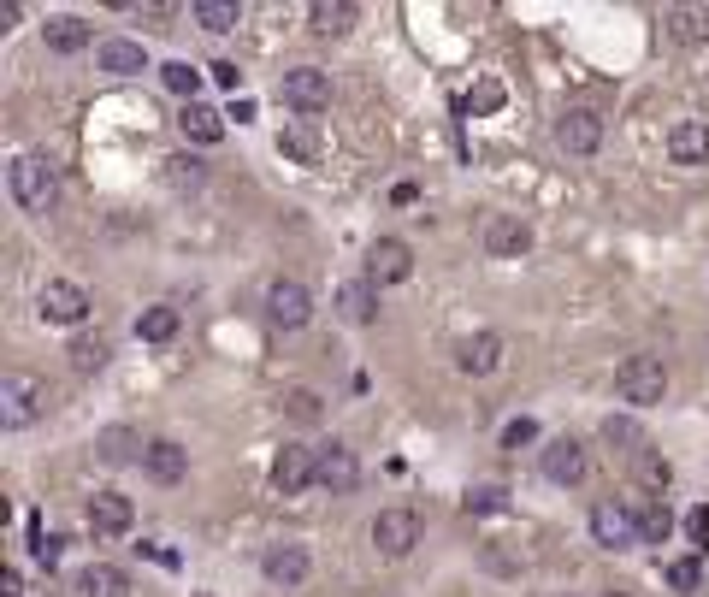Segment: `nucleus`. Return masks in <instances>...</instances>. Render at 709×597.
<instances>
[{
	"label": "nucleus",
	"mask_w": 709,
	"mask_h": 597,
	"mask_svg": "<svg viewBox=\"0 0 709 597\" xmlns=\"http://www.w3.org/2000/svg\"><path fill=\"white\" fill-rule=\"evenodd\" d=\"M6 196L18 201L24 213H54V201H60V172H54V160H48V154H18V160L6 166Z\"/></svg>",
	"instance_id": "1"
},
{
	"label": "nucleus",
	"mask_w": 709,
	"mask_h": 597,
	"mask_svg": "<svg viewBox=\"0 0 709 597\" xmlns=\"http://www.w3.org/2000/svg\"><path fill=\"white\" fill-rule=\"evenodd\" d=\"M42 414H48V379H36V373H6L0 379V426L6 432H24Z\"/></svg>",
	"instance_id": "2"
},
{
	"label": "nucleus",
	"mask_w": 709,
	"mask_h": 597,
	"mask_svg": "<svg viewBox=\"0 0 709 597\" xmlns=\"http://www.w3.org/2000/svg\"><path fill=\"white\" fill-rule=\"evenodd\" d=\"M615 391H621V402H633V408H656V402L668 397V367H662V355H627L621 373H615Z\"/></svg>",
	"instance_id": "3"
},
{
	"label": "nucleus",
	"mask_w": 709,
	"mask_h": 597,
	"mask_svg": "<svg viewBox=\"0 0 709 597\" xmlns=\"http://www.w3.org/2000/svg\"><path fill=\"white\" fill-rule=\"evenodd\" d=\"M266 320H272L278 332H302V326L314 320L308 284H302V278H272V284H266Z\"/></svg>",
	"instance_id": "4"
},
{
	"label": "nucleus",
	"mask_w": 709,
	"mask_h": 597,
	"mask_svg": "<svg viewBox=\"0 0 709 597\" xmlns=\"http://www.w3.org/2000/svg\"><path fill=\"white\" fill-rule=\"evenodd\" d=\"M591 538H597L603 550H633V544H645V532H639V515H633L627 503H615V497L591 503Z\"/></svg>",
	"instance_id": "5"
},
{
	"label": "nucleus",
	"mask_w": 709,
	"mask_h": 597,
	"mask_svg": "<svg viewBox=\"0 0 709 597\" xmlns=\"http://www.w3.org/2000/svg\"><path fill=\"white\" fill-rule=\"evenodd\" d=\"M36 308H42V320L48 326H83L89 320V290L83 284H71V278H48L42 284V296H36Z\"/></svg>",
	"instance_id": "6"
},
{
	"label": "nucleus",
	"mask_w": 709,
	"mask_h": 597,
	"mask_svg": "<svg viewBox=\"0 0 709 597\" xmlns=\"http://www.w3.org/2000/svg\"><path fill=\"white\" fill-rule=\"evenodd\" d=\"M314 485H325L331 497H343V491H355L361 485V456L343 444V438H331L314 450Z\"/></svg>",
	"instance_id": "7"
},
{
	"label": "nucleus",
	"mask_w": 709,
	"mask_h": 597,
	"mask_svg": "<svg viewBox=\"0 0 709 597\" xmlns=\"http://www.w3.org/2000/svg\"><path fill=\"white\" fill-rule=\"evenodd\" d=\"M260 574L272 580V586H302L308 574H314V556H308V544H296V538H278V544H266L260 550Z\"/></svg>",
	"instance_id": "8"
},
{
	"label": "nucleus",
	"mask_w": 709,
	"mask_h": 597,
	"mask_svg": "<svg viewBox=\"0 0 709 597\" xmlns=\"http://www.w3.org/2000/svg\"><path fill=\"white\" fill-rule=\"evenodd\" d=\"M367 538H373V550H379V556H390V562H396V556H408V550L420 544V515H414V509H379Z\"/></svg>",
	"instance_id": "9"
},
{
	"label": "nucleus",
	"mask_w": 709,
	"mask_h": 597,
	"mask_svg": "<svg viewBox=\"0 0 709 597\" xmlns=\"http://www.w3.org/2000/svg\"><path fill=\"white\" fill-rule=\"evenodd\" d=\"M479 243H485V255H497V261H520V255L532 249V225H526L520 213H485Z\"/></svg>",
	"instance_id": "10"
},
{
	"label": "nucleus",
	"mask_w": 709,
	"mask_h": 597,
	"mask_svg": "<svg viewBox=\"0 0 709 597\" xmlns=\"http://www.w3.org/2000/svg\"><path fill=\"white\" fill-rule=\"evenodd\" d=\"M278 95H284V101H290L296 113H325V107H331V71H320V66H296V71H284Z\"/></svg>",
	"instance_id": "11"
},
{
	"label": "nucleus",
	"mask_w": 709,
	"mask_h": 597,
	"mask_svg": "<svg viewBox=\"0 0 709 597\" xmlns=\"http://www.w3.org/2000/svg\"><path fill=\"white\" fill-rule=\"evenodd\" d=\"M272 485H278L284 497H302V491L314 485V450H308V444H284V450L272 456Z\"/></svg>",
	"instance_id": "12"
},
{
	"label": "nucleus",
	"mask_w": 709,
	"mask_h": 597,
	"mask_svg": "<svg viewBox=\"0 0 709 597\" xmlns=\"http://www.w3.org/2000/svg\"><path fill=\"white\" fill-rule=\"evenodd\" d=\"M142 473H148L154 485H178V479L190 473V450H184L178 438H148V450H142Z\"/></svg>",
	"instance_id": "13"
},
{
	"label": "nucleus",
	"mask_w": 709,
	"mask_h": 597,
	"mask_svg": "<svg viewBox=\"0 0 709 597\" xmlns=\"http://www.w3.org/2000/svg\"><path fill=\"white\" fill-rule=\"evenodd\" d=\"M556 142H562L568 154H597V148H603V119H597L591 107H568V113L556 119Z\"/></svg>",
	"instance_id": "14"
},
{
	"label": "nucleus",
	"mask_w": 709,
	"mask_h": 597,
	"mask_svg": "<svg viewBox=\"0 0 709 597\" xmlns=\"http://www.w3.org/2000/svg\"><path fill=\"white\" fill-rule=\"evenodd\" d=\"M414 272V249L402 243V237H379L373 249H367V278L373 284H402Z\"/></svg>",
	"instance_id": "15"
},
{
	"label": "nucleus",
	"mask_w": 709,
	"mask_h": 597,
	"mask_svg": "<svg viewBox=\"0 0 709 597\" xmlns=\"http://www.w3.org/2000/svg\"><path fill=\"white\" fill-rule=\"evenodd\" d=\"M455 367L467 373V379H485V373H497L503 367V337L497 332H473L455 343Z\"/></svg>",
	"instance_id": "16"
},
{
	"label": "nucleus",
	"mask_w": 709,
	"mask_h": 597,
	"mask_svg": "<svg viewBox=\"0 0 709 597\" xmlns=\"http://www.w3.org/2000/svg\"><path fill=\"white\" fill-rule=\"evenodd\" d=\"M83 521H89L95 532H107V538H113V532H130V521H136V503H130L125 491H95V497H89V509H83Z\"/></svg>",
	"instance_id": "17"
},
{
	"label": "nucleus",
	"mask_w": 709,
	"mask_h": 597,
	"mask_svg": "<svg viewBox=\"0 0 709 597\" xmlns=\"http://www.w3.org/2000/svg\"><path fill=\"white\" fill-rule=\"evenodd\" d=\"M337 314H343L349 326H373V320H379V284H373V278H349V284L337 290Z\"/></svg>",
	"instance_id": "18"
},
{
	"label": "nucleus",
	"mask_w": 709,
	"mask_h": 597,
	"mask_svg": "<svg viewBox=\"0 0 709 597\" xmlns=\"http://www.w3.org/2000/svg\"><path fill=\"white\" fill-rule=\"evenodd\" d=\"M544 479H550V485H580L585 479V444L580 438H556V444L544 450Z\"/></svg>",
	"instance_id": "19"
},
{
	"label": "nucleus",
	"mask_w": 709,
	"mask_h": 597,
	"mask_svg": "<svg viewBox=\"0 0 709 597\" xmlns=\"http://www.w3.org/2000/svg\"><path fill=\"white\" fill-rule=\"evenodd\" d=\"M136 450H148L136 426H101V432H95V462H101V467L136 462Z\"/></svg>",
	"instance_id": "20"
},
{
	"label": "nucleus",
	"mask_w": 709,
	"mask_h": 597,
	"mask_svg": "<svg viewBox=\"0 0 709 597\" xmlns=\"http://www.w3.org/2000/svg\"><path fill=\"white\" fill-rule=\"evenodd\" d=\"M95 66L113 71V77H136V71H148V54H142V42H130V36H107V42L95 48Z\"/></svg>",
	"instance_id": "21"
},
{
	"label": "nucleus",
	"mask_w": 709,
	"mask_h": 597,
	"mask_svg": "<svg viewBox=\"0 0 709 597\" xmlns=\"http://www.w3.org/2000/svg\"><path fill=\"white\" fill-rule=\"evenodd\" d=\"M668 154H674L680 166H698V160H709V125H704V119H680V125L668 131Z\"/></svg>",
	"instance_id": "22"
},
{
	"label": "nucleus",
	"mask_w": 709,
	"mask_h": 597,
	"mask_svg": "<svg viewBox=\"0 0 709 597\" xmlns=\"http://www.w3.org/2000/svg\"><path fill=\"white\" fill-rule=\"evenodd\" d=\"M42 42H48V54H83L89 48V24L77 12H60V18L42 24Z\"/></svg>",
	"instance_id": "23"
},
{
	"label": "nucleus",
	"mask_w": 709,
	"mask_h": 597,
	"mask_svg": "<svg viewBox=\"0 0 709 597\" xmlns=\"http://www.w3.org/2000/svg\"><path fill=\"white\" fill-rule=\"evenodd\" d=\"M178 131L184 142H201V148H213L219 136H225V119L207 107V101H184V113H178Z\"/></svg>",
	"instance_id": "24"
},
{
	"label": "nucleus",
	"mask_w": 709,
	"mask_h": 597,
	"mask_svg": "<svg viewBox=\"0 0 709 597\" xmlns=\"http://www.w3.org/2000/svg\"><path fill=\"white\" fill-rule=\"evenodd\" d=\"M77 592L83 597H130V574L113 568V562H89V568L77 574Z\"/></svg>",
	"instance_id": "25"
},
{
	"label": "nucleus",
	"mask_w": 709,
	"mask_h": 597,
	"mask_svg": "<svg viewBox=\"0 0 709 597\" xmlns=\"http://www.w3.org/2000/svg\"><path fill=\"white\" fill-rule=\"evenodd\" d=\"M308 24H314L320 36H349V30H355V6H349V0H314V6H308Z\"/></svg>",
	"instance_id": "26"
},
{
	"label": "nucleus",
	"mask_w": 709,
	"mask_h": 597,
	"mask_svg": "<svg viewBox=\"0 0 709 597\" xmlns=\"http://www.w3.org/2000/svg\"><path fill=\"white\" fill-rule=\"evenodd\" d=\"M190 18L201 30H213V36H225V30H237V18H243V6L237 0H195Z\"/></svg>",
	"instance_id": "27"
},
{
	"label": "nucleus",
	"mask_w": 709,
	"mask_h": 597,
	"mask_svg": "<svg viewBox=\"0 0 709 597\" xmlns=\"http://www.w3.org/2000/svg\"><path fill=\"white\" fill-rule=\"evenodd\" d=\"M136 337L142 343H172L178 337V308H142L136 314Z\"/></svg>",
	"instance_id": "28"
},
{
	"label": "nucleus",
	"mask_w": 709,
	"mask_h": 597,
	"mask_svg": "<svg viewBox=\"0 0 709 597\" xmlns=\"http://www.w3.org/2000/svg\"><path fill=\"white\" fill-rule=\"evenodd\" d=\"M603 444H615V450H627V456H645V432H639V420H627V414H609V420H603Z\"/></svg>",
	"instance_id": "29"
},
{
	"label": "nucleus",
	"mask_w": 709,
	"mask_h": 597,
	"mask_svg": "<svg viewBox=\"0 0 709 597\" xmlns=\"http://www.w3.org/2000/svg\"><path fill=\"white\" fill-rule=\"evenodd\" d=\"M166 184H172L178 196H190V190L207 184V166H201L195 154H172V160H166Z\"/></svg>",
	"instance_id": "30"
},
{
	"label": "nucleus",
	"mask_w": 709,
	"mask_h": 597,
	"mask_svg": "<svg viewBox=\"0 0 709 597\" xmlns=\"http://www.w3.org/2000/svg\"><path fill=\"white\" fill-rule=\"evenodd\" d=\"M278 154L296 160V166H308V160L320 154V136L308 131V125H290V131H278Z\"/></svg>",
	"instance_id": "31"
},
{
	"label": "nucleus",
	"mask_w": 709,
	"mask_h": 597,
	"mask_svg": "<svg viewBox=\"0 0 709 597\" xmlns=\"http://www.w3.org/2000/svg\"><path fill=\"white\" fill-rule=\"evenodd\" d=\"M284 414L296 420V426H314L325 414V397L320 391H308V385H296V391H284Z\"/></svg>",
	"instance_id": "32"
},
{
	"label": "nucleus",
	"mask_w": 709,
	"mask_h": 597,
	"mask_svg": "<svg viewBox=\"0 0 709 597\" xmlns=\"http://www.w3.org/2000/svg\"><path fill=\"white\" fill-rule=\"evenodd\" d=\"M107 355H113V349H107V337L95 332V337H77V343H71V367H77V373H95V367H107Z\"/></svg>",
	"instance_id": "33"
},
{
	"label": "nucleus",
	"mask_w": 709,
	"mask_h": 597,
	"mask_svg": "<svg viewBox=\"0 0 709 597\" xmlns=\"http://www.w3.org/2000/svg\"><path fill=\"white\" fill-rule=\"evenodd\" d=\"M639 532H645V544H668V532H674L668 503H645V509H639Z\"/></svg>",
	"instance_id": "34"
},
{
	"label": "nucleus",
	"mask_w": 709,
	"mask_h": 597,
	"mask_svg": "<svg viewBox=\"0 0 709 597\" xmlns=\"http://www.w3.org/2000/svg\"><path fill=\"white\" fill-rule=\"evenodd\" d=\"M160 83L172 89V95H184V101H195V89H201V71L184 66V60H172V66H160Z\"/></svg>",
	"instance_id": "35"
},
{
	"label": "nucleus",
	"mask_w": 709,
	"mask_h": 597,
	"mask_svg": "<svg viewBox=\"0 0 709 597\" xmlns=\"http://www.w3.org/2000/svg\"><path fill=\"white\" fill-rule=\"evenodd\" d=\"M509 509V491L503 485H473L467 491V515H503Z\"/></svg>",
	"instance_id": "36"
},
{
	"label": "nucleus",
	"mask_w": 709,
	"mask_h": 597,
	"mask_svg": "<svg viewBox=\"0 0 709 597\" xmlns=\"http://www.w3.org/2000/svg\"><path fill=\"white\" fill-rule=\"evenodd\" d=\"M526 444H538V420H526V414H520V420H509V426H503V450H526Z\"/></svg>",
	"instance_id": "37"
},
{
	"label": "nucleus",
	"mask_w": 709,
	"mask_h": 597,
	"mask_svg": "<svg viewBox=\"0 0 709 597\" xmlns=\"http://www.w3.org/2000/svg\"><path fill=\"white\" fill-rule=\"evenodd\" d=\"M668 586H674V592H698V562H692V556L668 562Z\"/></svg>",
	"instance_id": "38"
},
{
	"label": "nucleus",
	"mask_w": 709,
	"mask_h": 597,
	"mask_svg": "<svg viewBox=\"0 0 709 597\" xmlns=\"http://www.w3.org/2000/svg\"><path fill=\"white\" fill-rule=\"evenodd\" d=\"M491 107H503V83H479L473 89V113H491Z\"/></svg>",
	"instance_id": "39"
},
{
	"label": "nucleus",
	"mask_w": 709,
	"mask_h": 597,
	"mask_svg": "<svg viewBox=\"0 0 709 597\" xmlns=\"http://www.w3.org/2000/svg\"><path fill=\"white\" fill-rule=\"evenodd\" d=\"M639 473H645V485H668V462H662V456H639Z\"/></svg>",
	"instance_id": "40"
},
{
	"label": "nucleus",
	"mask_w": 709,
	"mask_h": 597,
	"mask_svg": "<svg viewBox=\"0 0 709 597\" xmlns=\"http://www.w3.org/2000/svg\"><path fill=\"white\" fill-rule=\"evenodd\" d=\"M30 550H36V562H48V568L60 562V538H48V532H36V538H30Z\"/></svg>",
	"instance_id": "41"
},
{
	"label": "nucleus",
	"mask_w": 709,
	"mask_h": 597,
	"mask_svg": "<svg viewBox=\"0 0 709 597\" xmlns=\"http://www.w3.org/2000/svg\"><path fill=\"white\" fill-rule=\"evenodd\" d=\"M213 83H225V89H237V83H243V71L231 66V60H219V66H213Z\"/></svg>",
	"instance_id": "42"
},
{
	"label": "nucleus",
	"mask_w": 709,
	"mask_h": 597,
	"mask_svg": "<svg viewBox=\"0 0 709 597\" xmlns=\"http://www.w3.org/2000/svg\"><path fill=\"white\" fill-rule=\"evenodd\" d=\"M0 597H24V574H18V568L0 574Z\"/></svg>",
	"instance_id": "43"
},
{
	"label": "nucleus",
	"mask_w": 709,
	"mask_h": 597,
	"mask_svg": "<svg viewBox=\"0 0 709 597\" xmlns=\"http://www.w3.org/2000/svg\"><path fill=\"white\" fill-rule=\"evenodd\" d=\"M686 527H692V538H709V509H692V521H686Z\"/></svg>",
	"instance_id": "44"
},
{
	"label": "nucleus",
	"mask_w": 709,
	"mask_h": 597,
	"mask_svg": "<svg viewBox=\"0 0 709 597\" xmlns=\"http://www.w3.org/2000/svg\"><path fill=\"white\" fill-rule=\"evenodd\" d=\"M603 597H627V592H603Z\"/></svg>",
	"instance_id": "45"
}]
</instances>
